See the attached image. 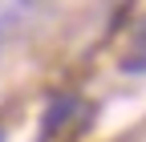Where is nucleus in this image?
<instances>
[{"label":"nucleus","mask_w":146,"mask_h":142,"mask_svg":"<svg viewBox=\"0 0 146 142\" xmlns=\"http://www.w3.org/2000/svg\"><path fill=\"white\" fill-rule=\"evenodd\" d=\"M53 0H0V37L4 33H25L29 25H41Z\"/></svg>","instance_id":"nucleus-1"},{"label":"nucleus","mask_w":146,"mask_h":142,"mask_svg":"<svg viewBox=\"0 0 146 142\" xmlns=\"http://www.w3.org/2000/svg\"><path fill=\"white\" fill-rule=\"evenodd\" d=\"M73 110H77V98L73 94H57L49 106H45V118H41V138H53L65 122L73 118Z\"/></svg>","instance_id":"nucleus-2"},{"label":"nucleus","mask_w":146,"mask_h":142,"mask_svg":"<svg viewBox=\"0 0 146 142\" xmlns=\"http://www.w3.org/2000/svg\"><path fill=\"white\" fill-rule=\"evenodd\" d=\"M122 73H146V21H142V29L134 33L130 53L122 57Z\"/></svg>","instance_id":"nucleus-3"},{"label":"nucleus","mask_w":146,"mask_h":142,"mask_svg":"<svg viewBox=\"0 0 146 142\" xmlns=\"http://www.w3.org/2000/svg\"><path fill=\"white\" fill-rule=\"evenodd\" d=\"M0 142H4V130H0Z\"/></svg>","instance_id":"nucleus-4"}]
</instances>
